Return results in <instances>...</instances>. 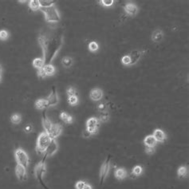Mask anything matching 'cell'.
I'll list each match as a JSON object with an SVG mask.
<instances>
[{"label": "cell", "instance_id": "1", "mask_svg": "<svg viewBox=\"0 0 189 189\" xmlns=\"http://www.w3.org/2000/svg\"><path fill=\"white\" fill-rule=\"evenodd\" d=\"M146 53V50H133L124 55L121 58V63L124 66H133L137 63L141 57Z\"/></svg>", "mask_w": 189, "mask_h": 189}, {"label": "cell", "instance_id": "2", "mask_svg": "<svg viewBox=\"0 0 189 189\" xmlns=\"http://www.w3.org/2000/svg\"><path fill=\"white\" fill-rule=\"evenodd\" d=\"M52 138L46 132H42L39 134V136H38L37 139V143H36V153L40 155L42 153H45V151L49 146V145L50 144Z\"/></svg>", "mask_w": 189, "mask_h": 189}, {"label": "cell", "instance_id": "3", "mask_svg": "<svg viewBox=\"0 0 189 189\" xmlns=\"http://www.w3.org/2000/svg\"><path fill=\"white\" fill-rule=\"evenodd\" d=\"M40 10L43 12L44 15H45V19L47 22L57 23V22H60V15L54 5L50 7L40 8Z\"/></svg>", "mask_w": 189, "mask_h": 189}, {"label": "cell", "instance_id": "4", "mask_svg": "<svg viewBox=\"0 0 189 189\" xmlns=\"http://www.w3.org/2000/svg\"><path fill=\"white\" fill-rule=\"evenodd\" d=\"M46 155L44 156L43 159L39 162L36 165L35 168H34V175L36 176V179H38L39 181V183L44 187L46 188V189H48V188L45 185L43 182V177L44 175L46 173Z\"/></svg>", "mask_w": 189, "mask_h": 189}, {"label": "cell", "instance_id": "5", "mask_svg": "<svg viewBox=\"0 0 189 189\" xmlns=\"http://www.w3.org/2000/svg\"><path fill=\"white\" fill-rule=\"evenodd\" d=\"M15 157L18 165H22L23 167L27 168L29 165L30 158L26 151L23 150L22 148H17L15 151Z\"/></svg>", "mask_w": 189, "mask_h": 189}, {"label": "cell", "instance_id": "6", "mask_svg": "<svg viewBox=\"0 0 189 189\" xmlns=\"http://www.w3.org/2000/svg\"><path fill=\"white\" fill-rule=\"evenodd\" d=\"M100 127V121L98 118L93 116L90 117L86 121V127H85V130L90 133L91 135H94L97 133L98 129Z\"/></svg>", "mask_w": 189, "mask_h": 189}, {"label": "cell", "instance_id": "7", "mask_svg": "<svg viewBox=\"0 0 189 189\" xmlns=\"http://www.w3.org/2000/svg\"><path fill=\"white\" fill-rule=\"evenodd\" d=\"M110 161H111V156H109L106 158V160H105L104 163L102 164L101 169H100V184H102L106 179L108 175H109V170H110Z\"/></svg>", "mask_w": 189, "mask_h": 189}, {"label": "cell", "instance_id": "8", "mask_svg": "<svg viewBox=\"0 0 189 189\" xmlns=\"http://www.w3.org/2000/svg\"><path fill=\"white\" fill-rule=\"evenodd\" d=\"M15 175L19 181H25L27 178V168L23 167L22 165H18L15 167Z\"/></svg>", "mask_w": 189, "mask_h": 189}, {"label": "cell", "instance_id": "9", "mask_svg": "<svg viewBox=\"0 0 189 189\" xmlns=\"http://www.w3.org/2000/svg\"><path fill=\"white\" fill-rule=\"evenodd\" d=\"M123 7L126 14L128 15H129V16H132V17L135 16V15L137 14V12H138V7H137V6H136V4H134V3H126V4H125V5L123 6Z\"/></svg>", "mask_w": 189, "mask_h": 189}, {"label": "cell", "instance_id": "10", "mask_svg": "<svg viewBox=\"0 0 189 189\" xmlns=\"http://www.w3.org/2000/svg\"><path fill=\"white\" fill-rule=\"evenodd\" d=\"M58 149V143L56 142L55 139H52L50 144L49 145V146L47 147V148L45 151V155L46 156H52L53 155H54L57 151Z\"/></svg>", "mask_w": 189, "mask_h": 189}, {"label": "cell", "instance_id": "11", "mask_svg": "<svg viewBox=\"0 0 189 189\" xmlns=\"http://www.w3.org/2000/svg\"><path fill=\"white\" fill-rule=\"evenodd\" d=\"M62 132V126L60 124H53L50 131L48 134L52 139H56L60 136Z\"/></svg>", "mask_w": 189, "mask_h": 189}, {"label": "cell", "instance_id": "12", "mask_svg": "<svg viewBox=\"0 0 189 189\" xmlns=\"http://www.w3.org/2000/svg\"><path fill=\"white\" fill-rule=\"evenodd\" d=\"M103 95H104V93H103L102 90H101L99 88H94L90 91V97L91 100L94 101V102H97V101L102 100Z\"/></svg>", "mask_w": 189, "mask_h": 189}, {"label": "cell", "instance_id": "13", "mask_svg": "<svg viewBox=\"0 0 189 189\" xmlns=\"http://www.w3.org/2000/svg\"><path fill=\"white\" fill-rule=\"evenodd\" d=\"M46 101H47V103H48V106H53V105H56L58 104V95H57V92H56L55 88H53V91L49 95L48 97L46 98Z\"/></svg>", "mask_w": 189, "mask_h": 189}, {"label": "cell", "instance_id": "14", "mask_svg": "<svg viewBox=\"0 0 189 189\" xmlns=\"http://www.w3.org/2000/svg\"><path fill=\"white\" fill-rule=\"evenodd\" d=\"M153 136H154L156 141L157 142H160V143L165 142L166 141V139H167V136H166V134L165 133V132L160 129H155V131L153 132Z\"/></svg>", "mask_w": 189, "mask_h": 189}, {"label": "cell", "instance_id": "15", "mask_svg": "<svg viewBox=\"0 0 189 189\" xmlns=\"http://www.w3.org/2000/svg\"><path fill=\"white\" fill-rule=\"evenodd\" d=\"M42 125H43V128L44 129H45V132L47 133H49L50 131L51 128H52L53 123H52L50 121V120L47 117L45 112L42 113Z\"/></svg>", "mask_w": 189, "mask_h": 189}, {"label": "cell", "instance_id": "16", "mask_svg": "<svg viewBox=\"0 0 189 189\" xmlns=\"http://www.w3.org/2000/svg\"><path fill=\"white\" fill-rule=\"evenodd\" d=\"M163 39H164V33L161 30L157 29L153 31V33L152 34V37H151V39L153 42H156V43H159L160 42L162 41Z\"/></svg>", "mask_w": 189, "mask_h": 189}, {"label": "cell", "instance_id": "17", "mask_svg": "<svg viewBox=\"0 0 189 189\" xmlns=\"http://www.w3.org/2000/svg\"><path fill=\"white\" fill-rule=\"evenodd\" d=\"M157 141H156L154 136L153 135H148L144 139V144L146 147H149V148H155L156 145Z\"/></svg>", "mask_w": 189, "mask_h": 189}, {"label": "cell", "instance_id": "18", "mask_svg": "<svg viewBox=\"0 0 189 189\" xmlns=\"http://www.w3.org/2000/svg\"><path fill=\"white\" fill-rule=\"evenodd\" d=\"M45 75L46 76H53L56 72V70L54 66H52L51 64H46L43 66V68L42 69Z\"/></svg>", "mask_w": 189, "mask_h": 189}, {"label": "cell", "instance_id": "19", "mask_svg": "<svg viewBox=\"0 0 189 189\" xmlns=\"http://www.w3.org/2000/svg\"><path fill=\"white\" fill-rule=\"evenodd\" d=\"M115 177L119 180L125 179L127 177V171L124 168H119L115 171Z\"/></svg>", "mask_w": 189, "mask_h": 189}, {"label": "cell", "instance_id": "20", "mask_svg": "<svg viewBox=\"0 0 189 189\" xmlns=\"http://www.w3.org/2000/svg\"><path fill=\"white\" fill-rule=\"evenodd\" d=\"M35 108L37 109H39V110H41V109H46L48 106V103H47V101L46 99H39L37 100L36 102H35Z\"/></svg>", "mask_w": 189, "mask_h": 189}, {"label": "cell", "instance_id": "21", "mask_svg": "<svg viewBox=\"0 0 189 189\" xmlns=\"http://www.w3.org/2000/svg\"><path fill=\"white\" fill-rule=\"evenodd\" d=\"M44 66H45V61H44L43 58H38L34 59V61H33V66L34 68H36L38 70L43 68Z\"/></svg>", "mask_w": 189, "mask_h": 189}, {"label": "cell", "instance_id": "22", "mask_svg": "<svg viewBox=\"0 0 189 189\" xmlns=\"http://www.w3.org/2000/svg\"><path fill=\"white\" fill-rule=\"evenodd\" d=\"M60 119H62L65 123L71 124L73 122V117L66 112H62L60 113Z\"/></svg>", "mask_w": 189, "mask_h": 189}, {"label": "cell", "instance_id": "23", "mask_svg": "<svg viewBox=\"0 0 189 189\" xmlns=\"http://www.w3.org/2000/svg\"><path fill=\"white\" fill-rule=\"evenodd\" d=\"M73 63V58H70V57H64V58L62 59V64L64 67L66 68H70L72 66Z\"/></svg>", "mask_w": 189, "mask_h": 189}, {"label": "cell", "instance_id": "24", "mask_svg": "<svg viewBox=\"0 0 189 189\" xmlns=\"http://www.w3.org/2000/svg\"><path fill=\"white\" fill-rule=\"evenodd\" d=\"M29 7L30 10L36 11V10H40V3H39V0H30L29 1Z\"/></svg>", "mask_w": 189, "mask_h": 189}, {"label": "cell", "instance_id": "25", "mask_svg": "<svg viewBox=\"0 0 189 189\" xmlns=\"http://www.w3.org/2000/svg\"><path fill=\"white\" fill-rule=\"evenodd\" d=\"M188 168L187 166H184L182 165L178 168L177 170V175L179 177H186L188 176Z\"/></svg>", "mask_w": 189, "mask_h": 189}, {"label": "cell", "instance_id": "26", "mask_svg": "<svg viewBox=\"0 0 189 189\" xmlns=\"http://www.w3.org/2000/svg\"><path fill=\"white\" fill-rule=\"evenodd\" d=\"M56 1H53V0H39V3H40L41 8L50 7H52V6L54 5Z\"/></svg>", "mask_w": 189, "mask_h": 189}, {"label": "cell", "instance_id": "27", "mask_svg": "<svg viewBox=\"0 0 189 189\" xmlns=\"http://www.w3.org/2000/svg\"><path fill=\"white\" fill-rule=\"evenodd\" d=\"M142 172H143V168L141 165H136L135 167L133 168L131 174L134 176H139L142 174Z\"/></svg>", "mask_w": 189, "mask_h": 189}, {"label": "cell", "instance_id": "28", "mask_svg": "<svg viewBox=\"0 0 189 189\" xmlns=\"http://www.w3.org/2000/svg\"><path fill=\"white\" fill-rule=\"evenodd\" d=\"M22 121V116L19 113H14L10 116V121L15 125H19Z\"/></svg>", "mask_w": 189, "mask_h": 189}, {"label": "cell", "instance_id": "29", "mask_svg": "<svg viewBox=\"0 0 189 189\" xmlns=\"http://www.w3.org/2000/svg\"><path fill=\"white\" fill-rule=\"evenodd\" d=\"M109 114L108 112H102L99 115V121L101 122H106V121H109Z\"/></svg>", "mask_w": 189, "mask_h": 189}, {"label": "cell", "instance_id": "30", "mask_svg": "<svg viewBox=\"0 0 189 189\" xmlns=\"http://www.w3.org/2000/svg\"><path fill=\"white\" fill-rule=\"evenodd\" d=\"M66 94L68 97H71V96H78V91L75 88H73V86H69L66 90Z\"/></svg>", "mask_w": 189, "mask_h": 189}, {"label": "cell", "instance_id": "31", "mask_svg": "<svg viewBox=\"0 0 189 189\" xmlns=\"http://www.w3.org/2000/svg\"><path fill=\"white\" fill-rule=\"evenodd\" d=\"M88 47H89V50H90V51H91V52H96V51L98 50V49H99V45H98L97 42H96L93 41L91 42H90Z\"/></svg>", "mask_w": 189, "mask_h": 189}, {"label": "cell", "instance_id": "32", "mask_svg": "<svg viewBox=\"0 0 189 189\" xmlns=\"http://www.w3.org/2000/svg\"><path fill=\"white\" fill-rule=\"evenodd\" d=\"M98 3L102 6H103V7H111V6L113 5L114 1L113 0H100Z\"/></svg>", "mask_w": 189, "mask_h": 189}, {"label": "cell", "instance_id": "33", "mask_svg": "<svg viewBox=\"0 0 189 189\" xmlns=\"http://www.w3.org/2000/svg\"><path fill=\"white\" fill-rule=\"evenodd\" d=\"M68 103L70 105H76L78 103V96H71L68 97Z\"/></svg>", "mask_w": 189, "mask_h": 189}, {"label": "cell", "instance_id": "34", "mask_svg": "<svg viewBox=\"0 0 189 189\" xmlns=\"http://www.w3.org/2000/svg\"><path fill=\"white\" fill-rule=\"evenodd\" d=\"M8 38H9L8 31H7L5 30H0V40L1 41H6V40H7Z\"/></svg>", "mask_w": 189, "mask_h": 189}, {"label": "cell", "instance_id": "35", "mask_svg": "<svg viewBox=\"0 0 189 189\" xmlns=\"http://www.w3.org/2000/svg\"><path fill=\"white\" fill-rule=\"evenodd\" d=\"M106 105L105 104V103H100L98 105H97V110L101 113L102 112H106Z\"/></svg>", "mask_w": 189, "mask_h": 189}, {"label": "cell", "instance_id": "36", "mask_svg": "<svg viewBox=\"0 0 189 189\" xmlns=\"http://www.w3.org/2000/svg\"><path fill=\"white\" fill-rule=\"evenodd\" d=\"M86 184L85 181H82V180H79L75 184V188L76 189H83L85 184Z\"/></svg>", "mask_w": 189, "mask_h": 189}, {"label": "cell", "instance_id": "37", "mask_svg": "<svg viewBox=\"0 0 189 189\" xmlns=\"http://www.w3.org/2000/svg\"><path fill=\"white\" fill-rule=\"evenodd\" d=\"M145 153L148 155H153V153H155V148H149V147H146Z\"/></svg>", "mask_w": 189, "mask_h": 189}, {"label": "cell", "instance_id": "38", "mask_svg": "<svg viewBox=\"0 0 189 189\" xmlns=\"http://www.w3.org/2000/svg\"><path fill=\"white\" fill-rule=\"evenodd\" d=\"M32 129H33V128H32V126L30 125H27L26 127H25L24 131L28 133H30V132L32 131Z\"/></svg>", "mask_w": 189, "mask_h": 189}, {"label": "cell", "instance_id": "39", "mask_svg": "<svg viewBox=\"0 0 189 189\" xmlns=\"http://www.w3.org/2000/svg\"><path fill=\"white\" fill-rule=\"evenodd\" d=\"M90 136H92V135H91L90 133H88L86 130H85V131H84V133H83V136H84V137H85V138H88V137H90Z\"/></svg>", "mask_w": 189, "mask_h": 189}, {"label": "cell", "instance_id": "40", "mask_svg": "<svg viewBox=\"0 0 189 189\" xmlns=\"http://www.w3.org/2000/svg\"><path fill=\"white\" fill-rule=\"evenodd\" d=\"M83 189H93V188H92V186L90 185V184H85V186H84V188H83Z\"/></svg>", "mask_w": 189, "mask_h": 189}, {"label": "cell", "instance_id": "41", "mask_svg": "<svg viewBox=\"0 0 189 189\" xmlns=\"http://www.w3.org/2000/svg\"><path fill=\"white\" fill-rule=\"evenodd\" d=\"M1 71H2V69H1V66H0V73H1Z\"/></svg>", "mask_w": 189, "mask_h": 189}, {"label": "cell", "instance_id": "42", "mask_svg": "<svg viewBox=\"0 0 189 189\" xmlns=\"http://www.w3.org/2000/svg\"><path fill=\"white\" fill-rule=\"evenodd\" d=\"M0 82H1V73H0Z\"/></svg>", "mask_w": 189, "mask_h": 189}]
</instances>
